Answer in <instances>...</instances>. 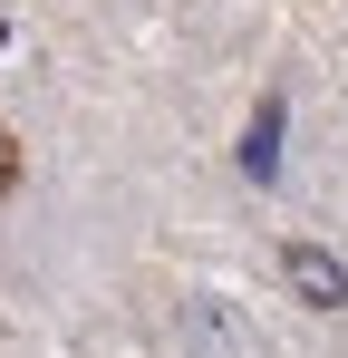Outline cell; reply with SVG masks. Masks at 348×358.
<instances>
[{"label": "cell", "instance_id": "obj_1", "mask_svg": "<svg viewBox=\"0 0 348 358\" xmlns=\"http://www.w3.org/2000/svg\"><path fill=\"white\" fill-rule=\"evenodd\" d=\"M281 281L300 310H339L348 300V262L329 252V242H281Z\"/></svg>", "mask_w": 348, "mask_h": 358}, {"label": "cell", "instance_id": "obj_2", "mask_svg": "<svg viewBox=\"0 0 348 358\" xmlns=\"http://www.w3.org/2000/svg\"><path fill=\"white\" fill-rule=\"evenodd\" d=\"M252 184H281V87H261V107L242 117V155H232Z\"/></svg>", "mask_w": 348, "mask_h": 358}, {"label": "cell", "instance_id": "obj_3", "mask_svg": "<svg viewBox=\"0 0 348 358\" xmlns=\"http://www.w3.org/2000/svg\"><path fill=\"white\" fill-rule=\"evenodd\" d=\"M10 184H20V136L0 126V194H10Z\"/></svg>", "mask_w": 348, "mask_h": 358}]
</instances>
